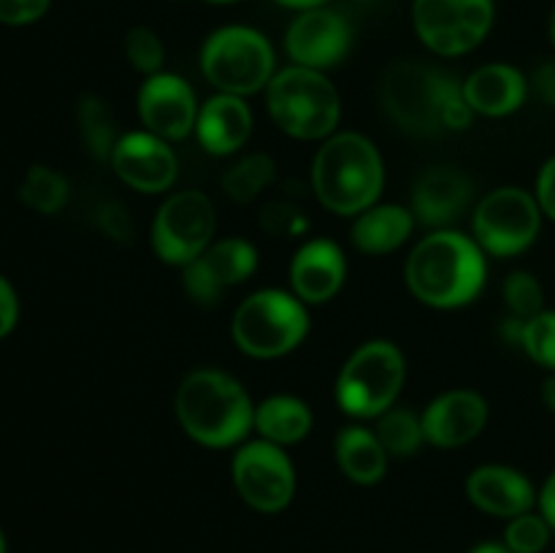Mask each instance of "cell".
<instances>
[{"mask_svg": "<svg viewBox=\"0 0 555 553\" xmlns=\"http://www.w3.org/2000/svg\"><path fill=\"white\" fill-rule=\"evenodd\" d=\"M547 33H551V41L555 47V9L551 11V22H547Z\"/></svg>", "mask_w": 555, "mask_h": 553, "instance_id": "ee69618b", "label": "cell"}, {"mask_svg": "<svg viewBox=\"0 0 555 553\" xmlns=\"http://www.w3.org/2000/svg\"><path fill=\"white\" fill-rule=\"evenodd\" d=\"M385 188V163L372 139L345 130L323 141L312 160V190L339 217H358L374 206Z\"/></svg>", "mask_w": 555, "mask_h": 553, "instance_id": "3957f363", "label": "cell"}, {"mask_svg": "<svg viewBox=\"0 0 555 553\" xmlns=\"http://www.w3.org/2000/svg\"><path fill=\"white\" fill-rule=\"evenodd\" d=\"M520 350L534 363L555 372V309H545L526 320Z\"/></svg>", "mask_w": 555, "mask_h": 553, "instance_id": "1f68e13d", "label": "cell"}, {"mask_svg": "<svg viewBox=\"0 0 555 553\" xmlns=\"http://www.w3.org/2000/svg\"><path fill=\"white\" fill-rule=\"evenodd\" d=\"M135 103H139V119L144 130L160 136L168 144L184 141L190 133H195L201 103L193 85L179 74L160 70L155 76H146Z\"/></svg>", "mask_w": 555, "mask_h": 553, "instance_id": "9a60e30c", "label": "cell"}, {"mask_svg": "<svg viewBox=\"0 0 555 553\" xmlns=\"http://www.w3.org/2000/svg\"><path fill=\"white\" fill-rule=\"evenodd\" d=\"M455 76L421 60H396L383 79V106L401 130L412 136H434L442 128V106Z\"/></svg>", "mask_w": 555, "mask_h": 553, "instance_id": "ba28073f", "label": "cell"}, {"mask_svg": "<svg viewBox=\"0 0 555 553\" xmlns=\"http://www.w3.org/2000/svg\"><path fill=\"white\" fill-rule=\"evenodd\" d=\"M347 258L331 239H309L291 260V291L304 304H325L345 287Z\"/></svg>", "mask_w": 555, "mask_h": 553, "instance_id": "ffe728a7", "label": "cell"}, {"mask_svg": "<svg viewBox=\"0 0 555 553\" xmlns=\"http://www.w3.org/2000/svg\"><path fill=\"white\" fill-rule=\"evenodd\" d=\"M0 553H5V537H3V529H0Z\"/></svg>", "mask_w": 555, "mask_h": 553, "instance_id": "bcb514c9", "label": "cell"}, {"mask_svg": "<svg viewBox=\"0 0 555 553\" xmlns=\"http://www.w3.org/2000/svg\"><path fill=\"white\" fill-rule=\"evenodd\" d=\"M125 57H128V63L133 65L139 74L144 76L160 74L163 63H166V47H163V38L146 25L130 27L128 36H125Z\"/></svg>", "mask_w": 555, "mask_h": 553, "instance_id": "4dcf8cb0", "label": "cell"}, {"mask_svg": "<svg viewBox=\"0 0 555 553\" xmlns=\"http://www.w3.org/2000/svg\"><path fill=\"white\" fill-rule=\"evenodd\" d=\"M274 3L285 5V9H293V11H307V9H318V5H325L328 0H274Z\"/></svg>", "mask_w": 555, "mask_h": 553, "instance_id": "60d3db41", "label": "cell"}, {"mask_svg": "<svg viewBox=\"0 0 555 553\" xmlns=\"http://www.w3.org/2000/svg\"><path fill=\"white\" fill-rule=\"evenodd\" d=\"M421 423L423 437L434 448H464L486 428L488 401L469 388L444 390L421 412Z\"/></svg>", "mask_w": 555, "mask_h": 553, "instance_id": "e0dca14e", "label": "cell"}, {"mask_svg": "<svg viewBox=\"0 0 555 553\" xmlns=\"http://www.w3.org/2000/svg\"><path fill=\"white\" fill-rule=\"evenodd\" d=\"M20 323V296H16L14 285L0 274V339L11 334Z\"/></svg>", "mask_w": 555, "mask_h": 553, "instance_id": "d590c367", "label": "cell"}, {"mask_svg": "<svg viewBox=\"0 0 555 553\" xmlns=\"http://www.w3.org/2000/svg\"><path fill=\"white\" fill-rule=\"evenodd\" d=\"M260 228L274 239H293L307 233L309 220L298 206L287 201H271L260 209Z\"/></svg>", "mask_w": 555, "mask_h": 553, "instance_id": "836d02e7", "label": "cell"}, {"mask_svg": "<svg viewBox=\"0 0 555 553\" xmlns=\"http://www.w3.org/2000/svg\"><path fill=\"white\" fill-rule=\"evenodd\" d=\"M334 453L345 477H350L358 486H374L388 472V450L379 442L377 432L361 426V423L345 426L336 434Z\"/></svg>", "mask_w": 555, "mask_h": 553, "instance_id": "cb8c5ba5", "label": "cell"}, {"mask_svg": "<svg viewBox=\"0 0 555 553\" xmlns=\"http://www.w3.org/2000/svg\"><path fill=\"white\" fill-rule=\"evenodd\" d=\"M551 524L542 518V513H524L509 518L504 529V545L513 553H542L551 542Z\"/></svg>", "mask_w": 555, "mask_h": 553, "instance_id": "d6a6232c", "label": "cell"}, {"mask_svg": "<svg viewBox=\"0 0 555 553\" xmlns=\"http://www.w3.org/2000/svg\"><path fill=\"white\" fill-rule=\"evenodd\" d=\"M177 417L204 448H236L255 432V404L244 385L220 369H195L177 388Z\"/></svg>", "mask_w": 555, "mask_h": 553, "instance_id": "7a4b0ae2", "label": "cell"}, {"mask_svg": "<svg viewBox=\"0 0 555 553\" xmlns=\"http://www.w3.org/2000/svg\"><path fill=\"white\" fill-rule=\"evenodd\" d=\"M531 87H534L537 95L555 108V60H545L540 68L531 76Z\"/></svg>", "mask_w": 555, "mask_h": 553, "instance_id": "f35d334b", "label": "cell"}, {"mask_svg": "<svg viewBox=\"0 0 555 553\" xmlns=\"http://www.w3.org/2000/svg\"><path fill=\"white\" fill-rule=\"evenodd\" d=\"M76 114H79V130L87 152H90L98 163L112 160V152L114 146H117L119 133L108 103L98 95H85L79 101V112Z\"/></svg>", "mask_w": 555, "mask_h": 553, "instance_id": "4316f807", "label": "cell"}, {"mask_svg": "<svg viewBox=\"0 0 555 553\" xmlns=\"http://www.w3.org/2000/svg\"><path fill=\"white\" fill-rule=\"evenodd\" d=\"M217 233L215 204L201 190H179L168 195L152 222V249L168 266L193 263L209 249Z\"/></svg>", "mask_w": 555, "mask_h": 553, "instance_id": "30bf717a", "label": "cell"}, {"mask_svg": "<svg viewBox=\"0 0 555 553\" xmlns=\"http://www.w3.org/2000/svg\"><path fill=\"white\" fill-rule=\"evenodd\" d=\"M406 380V361L399 345L372 339L358 347L336 377V404L356 421H377L396 407Z\"/></svg>", "mask_w": 555, "mask_h": 553, "instance_id": "52a82bcc", "label": "cell"}, {"mask_svg": "<svg viewBox=\"0 0 555 553\" xmlns=\"http://www.w3.org/2000/svg\"><path fill=\"white\" fill-rule=\"evenodd\" d=\"M537 201H540L542 215L551 217L555 222V155L547 157L545 166L537 173V188H534Z\"/></svg>", "mask_w": 555, "mask_h": 553, "instance_id": "8d00e7d4", "label": "cell"}, {"mask_svg": "<svg viewBox=\"0 0 555 553\" xmlns=\"http://www.w3.org/2000/svg\"><path fill=\"white\" fill-rule=\"evenodd\" d=\"M258 249L247 239H215L201 258L184 266L182 285L193 301L215 304L220 301L228 287L247 282L258 269Z\"/></svg>", "mask_w": 555, "mask_h": 553, "instance_id": "5bb4252c", "label": "cell"}, {"mask_svg": "<svg viewBox=\"0 0 555 553\" xmlns=\"http://www.w3.org/2000/svg\"><path fill=\"white\" fill-rule=\"evenodd\" d=\"M314 426V415L309 404L298 396L291 394H274L255 404V432L260 439L287 448V445H298L301 439L309 437Z\"/></svg>", "mask_w": 555, "mask_h": 553, "instance_id": "d4e9b609", "label": "cell"}, {"mask_svg": "<svg viewBox=\"0 0 555 553\" xmlns=\"http://www.w3.org/2000/svg\"><path fill=\"white\" fill-rule=\"evenodd\" d=\"M374 432H377L379 442L388 450V455H396V459L415 455L417 450L426 445L421 415L406 410V407H390L388 412H383V415L377 417Z\"/></svg>", "mask_w": 555, "mask_h": 553, "instance_id": "f1b7e54d", "label": "cell"}, {"mask_svg": "<svg viewBox=\"0 0 555 553\" xmlns=\"http://www.w3.org/2000/svg\"><path fill=\"white\" fill-rule=\"evenodd\" d=\"M415 215L410 206L374 204L352 220L350 242L363 255H388L404 247L415 231Z\"/></svg>", "mask_w": 555, "mask_h": 553, "instance_id": "603a6c76", "label": "cell"}, {"mask_svg": "<svg viewBox=\"0 0 555 553\" xmlns=\"http://www.w3.org/2000/svg\"><path fill=\"white\" fill-rule=\"evenodd\" d=\"M231 477L238 497L258 513H280L296 497V466L285 448L269 439L258 437L238 445Z\"/></svg>", "mask_w": 555, "mask_h": 553, "instance_id": "7c38bea8", "label": "cell"}, {"mask_svg": "<svg viewBox=\"0 0 555 553\" xmlns=\"http://www.w3.org/2000/svg\"><path fill=\"white\" fill-rule=\"evenodd\" d=\"M70 184L68 179L60 171H54L52 166H30L22 177L20 184V201L27 209L38 211V215H57L65 204H68Z\"/></svg>", "mask_w": 555, "mask_h": 553, "instance_id": "83f0119b", "label": "cell"}, {"mask_svg": "<svg viewBox=\"0 0 555 553\" xmlns=\"http://www.w3.org/2000/svg\"><path fill=\"white\" fill-rule=\"evenodd\" d=\"M309 309L293 291L263 287L244 298L231 320V336L249 358H282L304 345Z\"/></svg>", "mask_w": 555, "mask_h": 553, "instance_id": "5b68a950", "label": "cell"}, {"mask_svg": "<svg viewBox=\"0 0 555 553\" xmlns=\"http://www.w3.org/2000/svg\"><path fill=\"white\" fill-rule=\"evenodd\" d=\"M108 163L128 188L144 195L166 193L179 173L171 144L150 130H130L119 136Z\"/></svg>", "mask_w": 555, "mask_h": 553, "instance_id": "2e32d148", "label": "cell"}, {"mask_svg": "<svg viewBox=\"0 0 555 553\" xmlns=\"http://www.w3.org/2000/svg\"><path fill=\"white\" fill-rule=\"evenodd\" d=\"M496 20L493 0H415L412 25L439 57H461L480 47Z\"/></svg>", "mask_w": 555, "mask_h": 553, "instance_id": "8fae6325", "label": "cell"}, {"mask_svg": "<svg viewBox=\"0 0 555 553\" xmlns=\"http://www.w3.org/2000/svg\"><path fill=\"white\" fill-rule=\"evenodd\" d=\"M537 488L520 470L507 464H482L466 477V499L477 510L496 518H515L531 513L537 504Z\"/></svg>", "mask_w": 555, "mask_h": 553, "instance_id": "ac0fdd59", "label": "cell"}, {"mask_svg": "<svg viewBox=\"0 0 555 553\" xmlns=\"http://www.w3.org/2000/svg\"><path fill=\"white\" fill-rule=\"evenodd\" d=\"M502 293L513 318L529 320L534 314L545 312V287L531 271H513L504 280Z\"/></svg>", "mask_w": 555, "mask_h": 553, "instance_id": "f546056e", "label": "cell"}, {"mask_svg": "<svg viewBox=\"0 0 555 553\" xmlns=\"http://www.w3.org/2000/svg\"><path fill=\"white\" fill-rule=\"evenodd\" d=\"M266 106L282 133L301 141H325L341 119V98L323 70L287 65L266 87Z\"/></svg>", "mask_w": 555, "mask_h": 553, "instance_id": "277c9868", "label": "cell"}, {"mask_svg": "<svg viewBox=\"0 0 555 553\" xmlns=\"http://www.w3.org/2000/svg\"><path fill=\"white\" fill-rule=\"evenodd\" d=\"M412 296L431 309H461L475 301L488 280V255L466 233L442 228L412 247L404 266Z\"/></svg>", "mask_w": 555, "mask_h": 553, "instance_id": "6da1fadb", "label": "cell"}, {"mask_svg": "<svg viewBox=\"0 0 555 553\" xmlns=\"http://www.w3.org/2000/svg\"><path fill=\"white\" fill-rule=\"evenodd\" d=\"M206 3H215V5H228V3H238V0H206Z\"/></svg>", "mask_w": 555, "mask_h": 553, "instance_id": "f6af8a7d", "label": "cell"}, {"mask_svg": "<svg viewBox=\"0 0 555 553\" xmlns=\"http://www.w3.org/2000/svg\"><path fill=\"white\" fill-rule=\"evenodd\" d=\"M542 209L534 193L515 184L491 190L475 206V242L491 258H515L537 242L542 231Z\"/></svg>", "mask_w": 555, "mask_h": 553, "instance_id": "9c48e42d", "label": "cell"}, {"mask_svg": "<svg viewBox=\"0 0 555 553\" xmlns=\"http://www.w3.org/2000/svg\"><path fill=\"white\" fill-rule=\"evenodd\" d=\"M253 136V108L244 98L217 92L209 101L201 103L195 139L204 152L215 157L236 155Z\"/></svg>", "mask_w": 555, "mask_h": 553, "instance_id": "44dd1931", "label": "cell"}, {"mask_svg": "<svg viewBox=\"0 0 555 553\" xmlns=\"http://www.w3.org/2000/svg\"><path fill=\"white\" fill-rule=\"evenodd\" d=\"M464 95L480 117H509L526 103L529 79L515 65L488 63L466 76Z\"/></svg>", "mask_w": 555, "mask_h": 553, "instance_id": "7402d4cb", "label": "cell"}, {"mask_svg": "<svg viewBox=\"0 0 555 553\" xmlns=\"http://www.w3.org/2000/svg\"><path fill=\"white\" fill-rule=\"evenodd\" d=\"M542 401H545L547 410L555 415V372L551 377H545V383H542Z\"/></svg>", "mask_w": 555, "mask_h": 553, "instance_id": "b9f144b4", "label": "cell"}, {"mask_svg": "<svg viewBox=\"0 0 555 553\" xmlns=\"http://www.w3.org/2000/svg\"><path fill=\"white\" fill-rule=\"evenodd\" d=\"M274 179V157L266 155V152H253V155H244L242 160L233 163V166L222 173L220 184L231 201H236V204H253Z\"/></svg>", "mask_w": 555, "mask_h": 553, "instance_id": "484cf974", "label": "cell"}, {"mask_svg": "<svg viewBox=\"0 0 555 553\" xmlns=\"http://www.w3.org/2000/svg\"><path fill=\"white\" fill-rule=\"evenodd\" d=\"M98 222H101V228L108 233V236L114 239L130 236V220L119 204H103L101 211H98Z\"/></svg>", "mask_w": 555, "mask_h": 553, "instance_id": "74e56055", "label": "cell"}, {"mask_svg": "<svg viewBox=\"0 0 555 553\" xmlns=\"http://www.w3.org/2000/svg\"><path fill=\"white\" fill-rule=\"evenodd\" d=\"M472 195H475V188L464 171L450 166H434L423 171L415 182L410 209L421 226L442 231L469 209Z\"/></svg>", "mask_w": 555, "mask_h": 553, "instance_id": "d6986e66", "label": "cell"}, {"mask_svg": "<svg viewBox=\"0 0 555 553\" xmlns=\"http://www.w3.org/2000/svg\"><path fill=\"white\" fill-rule=\"evenodd\" d=\"M469 553H513L504 542H482V545L472 548Z\"/></svg>", "mask_w": 555, "mask_h": 553, "instance_id": "7bdbcfd3", "label": "cell"}, {"mask_svg": "<svg viewBox=\"0 0 555 553\" xmlns=\"http://www.w3.org/2000/svg\"><path fill=\"white\" fill-rule=\"evenodd\" d=\"M201 74L217 92L249 98L274 79V47L255 27H217L201 47Z\"/></svg>", "mask_w": 555, "mask_h": 553, "instance_id": "8992f818", "label": "cell"}, {"mask_svg": "<svg viewBox=\"0 0 555 553\" xmlns=\"http://www.w3.org/2000/svg\"><path fill=\"white\" fill-rule=\"evenodd\" d=\"M52 0H0V25H33L49 11Z\"/></svg>", "mask_w": 555, "mask_h": 553, "instance_id": "e575fe53", "label": "cell"}, {"mask_svg": "<svg viewBox=\"0 0 555 553\" xmlns=\"http://www.w3.org/2000/svg\"><path fill=\"white\" fill-rule=\"evenodd\" d=\"M352 47V27L339 11L328 5L298 11L285 33V52L293 65L328 70L347 57Z\"/></svg>", "mask_w": 555, "mask_h": 553, "instance_id": "4fadbf2b", "label": "cell"}, {"mask_svg": "<svg viewBox=\"0 0 555 553\" xmlns=\"http://www.w3.org/2000/svg\"><path fill=\"white\" fill-rule=\"evenodd\" d=\"M537 504H540L542 518H545L547 524H551V529L555 531V472H551V477L545 480V486L540 488Z\"/></svg>", "mask_w": 555, "mask_h": 553, "instance_id": "ab89813d", "label": "cell"}]
</instances>
